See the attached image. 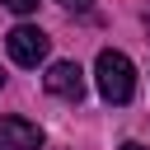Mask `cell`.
I'll use <instances>...</instances> for the list:
<instances>
[{
    "label": "cell",
    "instance_id": "obj_1",
    "mask_svg": "<svg viewBox=\"0 0 150 150\" xmlns=\"http://www.w3.org/2000/svg\"><path fill=\"white\" fill-rule=\"evenodd\" d=\"M94 75H98V94H103L108 103H127V98L136 94V66H131L122 52H112V47L98 52Z\"/></svg>",
    "mask_w": 150,
    "mask_h": 150
},
{
    "label": "cell",
    "instance_id": "obj_2",
    "mask_svg": "<svg viewBox=\"0 0 150 150\" xmlns=\"http://www.w3.org/2000/svg\"><path fill=\"white\" fill-rule=\"evenodd\" d=\"M9 56L19 61V66H38V61H47V47H52V38L42 33V28H33V23H19V28H9Z\"/></svg>",
    "mask_w": 150,
    "mask_h": 150
},
{
    "label": "cell",
    "instance_id": "obj_3",
    "mask_svg": "<svg viewBox=\"0 0 150 150\" xmlns=\"http://www.w3.org/2000/svg\"><path fill=\"white\" fill-rule=\"evenodd\" d=\"M47 94L80 103V98H84V70H80L75 61H56V66L47 70Z\"/></svg>",
    "mask_w": 150,
    "mask_h": 150
},
{
    "label": "cell",
    "instance_id": "obj_4",
    "mask_svg": "<svg viewBox=\"0 0 150 150\" xmlns=\"http://www.w3.org/2000/svg\"><path fill=\"white\" fill-rule=\"evenodd\" d=\"M42 131L28 117H0V150H38Z\"/></svg>",
    "mask_w": 150,
    "mask_h": 150
},
{
    "label": "cell",
    "instance_id": "obj_5",
    "mask_svg": "<svg viewBox=\"0 0 150 150\" xmlns=\"http://www.w3.org/2000/svg\"><path fill=\"white\" fill-rule=\"evenodd\" d=\"M5 9H14V14H33L38 0H5Z\"/></svg>",
    "mask_w": 150,
    "mask_h": 150
},
{
    "label": "cell",
    "instance_id": "obj_6",
    "mask_svg": "<svg viewBox=\"0 0 150 150\" xmlns=\"http://www.w3.org/2000/svg\"><path fill=\"white\" fill-rule=\"evenodd\" d=\"M61 5H66V9H89L94 0H61Z\"/></svg>",
    "mask_w": 150,
    "mask_h": 150
},
{
    "label": "cell",
    "instance_id": "obj_7",
    "mask_svg": "<svg viewBox=\"0 0 150 150\" xmlns=\"http://www.w3.org/2000/svg\"><path fill=\"white\" fill-rule=\"evenodd\" d=\"M122 150H145V145H136V141H127V145H122Z\"/></svg>",
    "mask_w": 150,
    "mask_h": 150
},
{
    "label": "cell",
    "instance_id": "obj_8",
    "mask_svg": "<svg viewBox=\"0 0 150 150\" xmlns=\"http://www.w3.org/2000/svg\"><path fill=\"white\" fill-rule=\"evenodd\" d=\"M0 84H5V70H0Z\"/></svg>",
    "mask_w": 150,
    "mask_h": 150
}]
</instances>
